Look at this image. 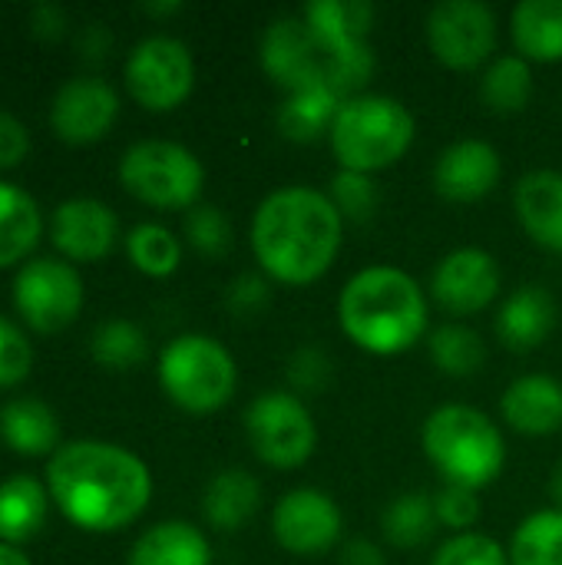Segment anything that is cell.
<instances>
[{
    "mask_svg": "<svg viewBox=\"0 0 562 565\" xmlns=\"http://www.w3.org/2000/svg\"><path fill=\"white\" fill-rule=\"evenodd\" d=\"M33 364V351L26 334L0 315V387H13L30 374Z\"/></svg>",
    "mask_w": 562,
    "mask_h": 565,
    "instance_id": "38",
    "label": "cell"
},
{
    "mask_svg": "<svg viewBox=\"0 0 562 565\" xmlns=\"http://www.w3.org/2000/svg\"><path fill=\"white\" fill-rule=\"evenodd\" d=\"M245 437L272 470H298L318 447L311 411L295 391H265L245 411Z\"/></svg>",
    "mask_w": 562,
    "mask_h": 565,
    "instance_id": "9",
    "label": "cell"
},
{
    "mask_svg": "<svg viewBox=\"0 0 562 565\" xmlns=\"http://www.w3.org/2000/svg\"><path fill=\"white\" fill-rule=\"evenodd\" d=\"M258 510H262V483L248 470H222L209 480L202 497V513L212 530L235 533Z\"/></svg>",
    "mask_w": 562,
    "mask_h": 565,
    "instance_id": "23",
    "label": "cell"
},
{
    "mask_svg": "<svg viewBox=\"0 0 562 565\" xmlns=\"http://www.w3.org/2000/svg\"><path fill=\"white\" fill-rule=\"evenodd\" d=\"M341 334L374 358H397L424 341L431 311L427 295L394 265L361 268L338 295Z\"/></svg>",
    "mask_w": 562,
    "mask_h": 565,
    "instance_id": "3",
    "label": "cell"
},
{
    "mask_svg": "<svg viewBox=\"0 0 562 565\" xmlns=\"http://www.w3.org/2000/svg\"><path fill=\"white\" fill-rule=\"evenodd\" d=\"M328 199L335 202L338 215H341L344 222H351V225H364V222H371V218H374V212H378V202H381L374 175L344 172V169L331 179V192H328Z\"/></svg>",
    "mask_w": 562,
    "mask_h": 565,
    "instance_id": "34",
    "label": "cell"
},
{
    "mask_svg": "<svg viewBox=\"0 0 562 565\" xmlns=\"http://www.w3.org/2000/svg\"><path fill=\"white\" fill-rule=\"evenodd\" d=\"M480 99L500 116L523 113L533 99V66L520 53L490 60L480 76Z\"/></svg>",
    "mask_w": 562,
    "mask_h": 565,
    "instance_id": "28",
    "label": "cell"
},
{
    "mask_svg": "<svg viewBox=\"0 0 562 565\" xmlns=\"http://www.w3.org/2000/svg\"><path fill=\"white\" fill-rule=\"evenodd\" d=\"M434 513H437V523L454 530L457 533H474V526L480 523L484 516V507H480V493L477 490H467V487H444L437 497H434Z\"/></svg>",
    "mask_w": 562,
    "mask_h": 565,
    "instance_id": "37",
    "label": "cell"
},
{
    "mask_svg": "<svg viewBox=\"0 0 562 565\" xmlns=\"http://www.w3.org/2000/svg\"><path fill=\"white\" fill-rule=\"evenodd\" d=\"M119 182L129 195L156 209L199 205L205 169L192 149L169 139L132 142L119 159Z\"/></svg>",
    "mask_w": 562,
    "mask_h": 565,
    "instance_id": "7",
    "label": "cell"
},
{
    "mask_svg": "<svg viewBox=\"0 0 562 565\" xmlns=\"http://www.w3.org/2000/svg\"><path fill=\"white\" fill-rule=\"evenodd\" d=\"M513 212L523 232L547 252L562 255V172L533 169L513 185Z\"/></svg>",
    "mask_w": 562,
    "mask_h": 565,
    "instance_id": "20",
    "label": "cell"
},
{
    "mask_svg": "<svg viewBox=\"0 0 562 565\" xmlns=\"http://www.w3.org/2000/svg\"><path fill=\"white\" fill-rule=\"evenodd\" d=\"M123 76L129 96L139 106L152 113H169L189 99L195 86V60L182 40L156 33L129 50Z\"/></svg>",
    "mask_w": 562,
    "mask_h": 565,
    "instance_id": "11",
    "label": "cell"
},
{
    "mask_svg": "<svg viewBox=\"0 0 562 565\" xmlns=\"http://www.w3.org/2000/svg\"><path fill=\"white\" fill-rule=\"evenodd\" d=\"M26 152H30V132H26V126L13 113L0 109V169L20 166Z\"/></svg>",
    "mask_w": 562,
    "mask_h": 565,
    "instance_id": "41",
    "label": "cell"
},
{
    "mask_svg": "<svg viewBox=\"0 0 562 565\" xmlns=\"http://www.w3.org/2000/svg\"><path fill=\"white\" fill-rule=\"evenodd\" d=\"M126 565H212V546L199 526L166 520L132 543Z\"/></svg>",
    "mask_w": 562,
    "mask_h": 565,
    "instance_id": "21",
    "label": "cell"
},
{
    "mask_svg": "<svg viewBox=\"0 0 562 565\" xmlns=\"http://www.w3.org/2000/svg\"><path fill=\"white\" fill-rule=\"evenodd\" d=\"M550 500L556 503V510H562V463L553 470V477H550Z\"/></svg>",
    "mask_w": 562,
    "mask_h": 565,
    "instance_id": "47",
    "label": "cell"
},
{
    "mask_svg": "<svg viewBox=\"0 0 562 565\" xmlns=\"http://www.w3.org/2000/svg\"><path fill=\"white\" fill-rule=\"evenodd\" d=\"M126 255L136 265V271H142L149 278H169L182 262V242L166 225L142 222V225L129 228Z\"/></svg>",
    "mask_w": 562,
    "mask_h": 565,
    "instance_id": "32",
    "label": "cell"
},
{
    "mask_svg": "<svg viewBox=\"0 0 562 565\" xmlns=\"http://www.w3.org/2000/svg\"><path fill=\"white\" fill-rule=\"evenodd\" d=\"M510 565H562V510L530 513L510 540Z\"/></svg>",
    "mask_w": 562,
    "mask_h": 565,
    "instance_id": "29",
    "label": "cell"
},
{
    "mask_svg": "<svg viewBox=\"0 0 562 565\" xmlns=\"http://www.w3.org/2000/svg\"><path fill=\"white\" fill-rule=\"evenodd\" d=\"M344 565H388L384 563V553L371 543V540H351L344 546V556H341Z\"/></svg>",
    "mask_w": 562,
    "mask_h": 565,
    "instance_id": "43",
    "label": "cell"
},
{
    "mask_svg": "<svg viewBox=\"0 0 562 565\" xmlns=\"http://www.w3.org/2000/svg\"><path fill=\"white\" fill-rule=\"evenodd\" d=\"M268 301H272V291H268V281L262 275H242L229 288V308L242 318L258 315Z\"/></svg>",
    "mask_w": 562,
    "mask_h": 565,
    "instance_id": "40",
    "label": "cell"
},
{
    "mask_svg": "<svg viewBox=\"0 0 562 565\" xmlns=\"http://www.w3.org/2000/svg\"><path fill=\"white\" fill-rule=\"evenodd\" d=\"M431 179H434V189L441 199L470 205V202L487 199L500 185L503 159L484 139H460V142H450L437 156Z\"/></svg>",
    "mask_w": 562,
    "mask_h": 565,
    "instance_id": "16",
    "label": "cell"
},
{
    "mask_svg": "<svg viewBox=\"0 0 562 565\" xmlns=\"http://www.w3.org/2000/svg\"><path fill=\"white\" fill-rule=\"evenodd\" d=\"M503 424L523 437H550L562 430V384L550 374L517 377L500 397Z\"/></svg>",
    "mask_w": 562,
    "mask_h": 565,
    "instance_id": "18",
    "label": "cell"
},
{
    "mask_svg": "<svg viewBox=\"0 0 562 565\" xmlns=\"http://www.w3.org/2000/svg\"><path fill=\"white\" fill-rule=\"evenodd\" d=\"M13 308L33 331H63L83 308V278L70 262L30 258L13 278Z\"/></svg>",
    "mask_w": 562,
    "mask_h": 565,
    "instance_id": "12",
    "label": "cell"
},
{
    "mask_svg": "<svg viewBox=\"0 0 562 565\" xmlns=\"http://www.w3.org/2000/svg\"><path fill=\"white\" fill-rule=\"evenodd\" d=\"M142 10H146V13H152V17H169V13H179V10H182V3H179V0H162V3H142Z\"/></svg>",
    "mask_w": 562,
    "mask_h": 565,
    "instance_id": "45",
    "label": "cell"
},
{
    "mask_svg": "<svg viewBox=\"0 0 562 565\" xmlns=\"http://www.w3.org/2000/svg\"><path fill=\"white\" fill-rule=\"evenodd\" d=\"M83 53L86 56H103V50L109 46V33L103 30V23H93V26H86V33H83Z\"/></svg>",
    "mask_w": 562,
    "mask_h": 565,
    "instance_id": "44",
    "label": "cell"
},
{
    "mask_svg": "<svg viewBox=\"0 0 562 565\" xmlns=\"http://www.w3.org/2000/svg\"><path fill=\"white\" fill-rule=\"evenodd\" d=\"M503 275L490 252L467 245L444 255L431 275V298L457 318L487 311L500 295Z\"/></svg>",
    "mask_w": 562,
    "mask_h": 565,
    "instance_id": "14",
    "label": "cell"
},
{
    "mask_svg": "<svg viewBox=\"0 0 562 565\" xmlns=\"http://www.w3.org/2000/svg\"><path fill=\"white\" fill-rule=\"evenodd\" d=\"M414 136L417 122L401 99L384 93H354L341 103L328 142L344 172L378 175L407 156Z\"/></svg>",
    "mask_w": 562,
    "mask_h": 565,
    "instance_id": "5",
    "label": "cell"
},
{
    "mask_svg": "<svg viewBox=\"0 0 562 565\" xmlns=\"http://www.w3.org/2000/svg\"><path fill=\"white\" fill-rule=\"evenodd\" d=\"M182 228L189 245L205 258H225L232 248V222L219 205H192Z\"/></svg>",
    "mask_w": 562,
    "mask_h": 565,
    "instance_id": "35",
    "label": "cell"
},
{
    "mask_svg": "<svg viewBox=\"0 0 562 565\" xmlns=\"http://www.w3.org/2000/svg\"><path fill=\"white\" fill-rule=\"evenodd\" d=\"M40 209L36 202L13 182L0 179V268L20 262L40 242Z\"/></svg>",
    "mask_w": 562,
    "mask_h": 565,
    "instance_id": "27",
    "label": "cell"
},
{
    "mask_svg": "<svg viewBox=\"0 0 562 565\" xmlns=\"http://www.w3.org/2000/svg\"><path fill=\"white\" fill-rule=\"evenodd\" d=\"M258 60L268 79H275L282 89H335L344 96L341 86V66L335 53L325 46V40L308 26L301 13L278 17L258 43ZM348 99V96H344Z\"/></svg>",
    "mask_w": 562,
    "mask_h": 565,
    "instance_id": "8",
    "label": "cell"
},
{
    "mask_svg": "<svg viewBox=\"0 0 562 565\" xmlns=\"http://www.w3.org/2000/svg\"><path fill=\"white\" fill-rule=\"evenodd\" d=\"M556 321H560V311H556L553 295L540 285H523L510 291L507 301L500 305L497 338L503 348L517 354H530L540 344H547V338L556 331Z\"/></svg>",
    "mask_w": 562,
    "mask_h": 565,
    "instance_id": "19",
    "label": "cell"
},
{
    "mask_svg": "<svg viewBox=\"0 0 562 565\" xmlns=\"http://www.w3.org/2000/svg\"><path fill=\"white\" fill-rule=\"evenodd\" d=\"M510 36L527 63L562 60V0H523L513 7Z\"/></svg>",
    "mask_w": 562,
    "mask_h": 565,
    "instance_id": "24",
    "label": "cell"
},
{
    "mask_svg": "<svg viewBox=\"0 0 562 565\" xmlns=\"http://www.w3.org/2000/svg\"><path fill=\"white\" fill-rule=\"evenodd\" d=\"M437 513H434V500L427 493H401L397 500L388 503L384 516H381V530L384 540L397 550H417L424 546L434 530H437Z\"/></svg>",
    "mask_w": 562,
    "mask_h": 565,
    "instance_id": "30",
    "label": "cell"
},
{
    "mask_svg": "<svg viewBox=\"0 0 562 565\" xmlns=\"http://www.w3.org/2000/svg\"><path fill=\"white\" fill-rule=\"evenodd\" d=\"M341 103L344 96H338L335 89H321V86L288 93L278 109V129L291 142H318L321 136H331Z\"/></svg>",
    "mask_w": 562,
    "mask_h": 565,
    "instance_id": "26",
    "label": "cell"
},
{
    "mask_svg": "<svg viewBox=\"0 0 562 565\" xmlns=\"http://www.w3.org/2000/svg\"><path fill=\"white\" fill-rule=\"evenodd\" d=\"M288 381L295 394H315L331 381V361L321 348H298L288 361Z\"/></svg>",
    "mask_w": 562,
    "mask_h": 565,
    "instance_id": "39",
    "label": "cell"
},
{
    "mask_svg": "<svg viewBox=\"0 0 562 565\" xmlns=\"http://www.w3.org/2000/svg\"><path fill=\"white\" fill-rule=\"evenodd\" d=\"M46 493L43 483L30 473L7 477L0 483V543H26L46 523Z\"/></svg>",
    "mask_w": 562,
    "mask_h": 565,
    "instance_id": "25",
    "label": "cell"
},
{
    "mask_svg": "<svg viewBox=\"0 0 562 565\" xmlns=\"http://www.w3.org/2000/svg\"><path fill=\"white\" fill-rule=\"evenodd\" d=\"M119 116V96L106 79L76 76L66 79L50 103V126L63 142H96Z\"/></svg>",
    "mask_w": 562,
    "mask_h": 565,
    "instance_id": "15",
    "label": "cell"
},
{
    "mask_svg": "<svg viewBox=\"0 0 562 565\" xmlns=\"http://www.w3.org/2000/svg\"><path fill=\"white\" fill-rule=\"evenodd\" d=\"M0 565H30V563H26V556H23L17 546H10V543H0Z\"/></svg>",
    "mask_w": 562,
    "mask_h": 565,
    "instance_id": "46",
    "label": "cell"
},
{
    "mask_svg": "<svg viewBox=\"0 0 562 565\" xmlns=\"http://www.w3.org/2000/svg\"><path fill=\"white\" fill-rule=\"evenodd\" d=\"M0 437L23 457H53L60 450V420L40 397H13L0 407Z\"/></svg>",
    "mask_w": 562,
    "mask_h": 565,
    "instance_id": "22",
    "label": "cell"
},
{
    "mask_svg": "<svg viewBox=\"0 0 562 565\" xmlns=\"http://www.w3.org/2000/svg\"><path fill=\"white\" fill-rule=\"evenodd\" d=\"M30 26H33V33L43 36V40H60V36L66 33V10H63L60 3L43 0V3H36V7L30 10Z\"/></svg>",
    "mask_w": 562,
    "mask_h": 565,
    "instance_id": "42",
    "label": "cell"
},
{
    "mask_svg": "<svg viewBox=\"0 0 562 565\" xmlns=\"http://www.w3.org/2000/svg\"><path fill=\"white\" fill-rule=\"evenodd\" d=\"M89 354L96 358V364H103L109 371H129V367L146 361L149 341H146L139 324H132L126 318H113L93 331Z\"/></svg>",
    "mask_w": 562,
    "mask_h": 565,
    "instance_id": "33",
    "label": "cell"
},
{
    "mask_svg": "<svg viewBox=\"0 0 562 565\" xmlns=\"http://www.w3.org/2000/svg\"><path fill=\"white\" fill-rule=\"evenodd\" d=\"M431 565H510V553L487 533H457L437 546Z\"/></svg>",
    "mask_w": 562,
    "mask_h": 565,
    "instance_id": "36",
    "label": "cell"
},
{
    "mask_svg": "<svg viewBox=\"0 0 562 565\" xmlns=\"http://www.w3.org/2000/svg\"><path fill=\"white\" fill-rule=\"evenodd\" d=\"M427 351H431V361L450 377H470L487 361V348H484L480 334L457 321L434 328L427 338Z\"/></svg>",
    "mask_w": 562,
    "mask_h": 565,
    "instance_id": "31",
    "label": "cell"
},
{
    "mask_svg": "<svg viewBox=\"0 0 562 565\" xmlns=\"http://www.w3.org/2000/svg\"><path fill=\"white\" fill-rule=\"evenodd\" d=\"M248 238L258 268L272 281L305 288L335 265L344 242V218L328 192L282 185L258 202Z\"/></svg>",
    "mask_w": 562,
    "mask_h": 565,
    "instance_id": "2",
    "label": "cell"
},
{
    "mask_svg": "<svg viewBox=\"0 0 562 565\" xmlns=\"http://www.w3.org/2000/svg\"><path fill=\"white\" fill-rule=\"evenodd\" d=\"M159 384L176 407L212 414L235 397L238 367L222 341L209 334H179L159 354Z\"/></svg>",
    "mask_w": 562,
    "mask_h": 565,
    "instance_id": "6",
    "label": "cell"
},
{
    "mask_svg": "<svg viewBox=\"0 0 562 565\" xmlns=\"http://www.w3.org/2000/svg\"><path fill=\"white\" fill-rule=\"evenodd\" d=\"M421 447L431 467L450 483L467 490L490 487L507 467L503 430L477 407L444 404L437 407L421 430Z\"/></svg>",
    "mask_w": 562,
    "mask_h": 565,
    "instance_id": "4",
    "label": "cell"
},
{
    "mask_svg": "<svg viewBox=\"0 0 562 565\" xmlns=\"http://www.w3.org/2000/svg\"><path fill=\"white\" fill-rule=\"evenodd\" d=\"M424 36L441 66L470 73L497 53L500 23L484 0H441L424 17Z\"/></svg>",
    "mask_w": 562,
    "mask_h": 565,
    "instance_id": "10",
    "label": "cell"
},
{
    "mask_svg": "<svg viewBox=\"0 0 562 565\" xmlns=\"http://www.w3.org/2000/svg\"><path fill=\"white\" fill-rule=\"evenodd\" d=\"M50 238L66 258L96 262L116 245L119 218L99 199H66L50 215Z\"/></svg>",
    "mask_w": 562,
    "mask_h": 565,
    "instance_id": "17",
    "label": "cell"
},
{
    "mask_svg": "<svg viewBox=\"0 0 562 565\" xmlns=\"http://www.w3.org/2000/svg\"><path fill=\"white\" fill-rule=\"evenodd\" d=\"M341 533H344L341 507L321 490L311 487L291 490L272 510V536L291 556L301 559L325 556L338 546Z\"/></svg>",
    "mask_w": 562,
    "mask_h": 565,
    "instance_id": "13",
    "label": "cell"
},
{
    "mask_svg": "<svg viewBox=\"0 0 562 565\" xmlns=\"http://www.w3.org/2000/svg\"><path fill=\"white\" fill-rule=\"evenodd\" d=\"M46 490L73 526L113 533L142 516L152 500V477L149 467L119 444L73 440L50 457Z\"/></svg>",
    "mask_w": 562,
    "mask_h": 565,
    "instance_id": "1",
    "label": "cell"
}]
</instances>
